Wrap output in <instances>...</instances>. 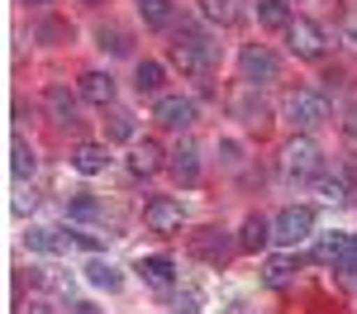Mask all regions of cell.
<instances>
[{
  "instance_id": "cell-1",
  "label": "cell",
  "mask_w": 357,
  "mask_h": 314,
  "mask_svg": "<svg viewBox=\"0 0 357 314\" xmlns=\"http://www.w3.org/2000/svg\"><path fill=\"white\" fill-rule=\"evenodd\" d=\"M172 62H176L186 77H205L210 62H215V43H210L200 29H181V38L172 43Z\"/></svg>"
},
{
  "instance_id": "cell-2",
  "label": "cell",
  "mask_w": 357,
  "mask_h": 314,
  "mask_svg": "<svg viewBox=\"0 0 357 314\" xmlns=\"http://www.w3.org/2000/svg\"><path fill=\"white\" fill-rule=\"evenodd\" d=\"M281 114H286L291 124H301V129L324 124V119H329V95H324V91H291V95L281 100Z\"/></svg>"
},
{
  "instance_id": "cell-3",
  "label": "cell",
  "mask_w": 357,
  "mask_h": 314,
  "mask_svg": "<svg viewBox=\"0 0 357 314\" xmlns=\"http://www.w3.org/2000/svg\"><path fill=\"white\" fill-rule=\"evenodd\" d=\"M310 233H314V210H310V205H286V210L272 219V238L286 243V248L305 243Z\"/></svg>"
},
{
  "instance_id": "cell-4",
  "label": "cell",
  "mask_w": 357,
  "mask_h": 314,
  "mask_svg": "<svg viewBox=\"0 0 357 314\" xmlns=\"http://www.w3.org/2000/svg\"><path fill=\"white\" fill-rule=\"evenodd\" d=\"M286 43H291V53L305 57V62H314V57H324V29L314 24V19H305V15H296L291 24H286Z\"/></svg>"
},
{
  "instance_id": "cell-5",
  "label": "cell",
  "mask_w": 357,
  "mask_h": 314,
  "mask_svg": "<svg viewBox=\"0 0 357 314\" xmlns=\"http://www.w3.org/2000/svg\"><path fill=\"white\" fill-rule=\"evenodd\" d=\"M238 72H243V81H248V86H267V81H276L281 62H276L272 48H262V43H248L243 53H238Z\"/></svg>"
},
{
  "instance_id": "cell-6",
  "label": "cell",
  "mask_w": 357,
  "mask_h": 314,
  "mask_svg": "<svg viewBox=\"0 0 357 314\" xmlns=\"http://www.w3.org/2000/svg\"><path fill=\"white\" fill-rule=\"evenodd\" d=\"M281 171H286V176H296V181L314 176V171H319V143L291 139L286 148H281Z\"/></svg>"
},
{
  "instance_id": "cell-7",
  "label": "cell",
  "mask_w": 357,
  "mask_h": 314,
  "mask_svg": "<svg viewBox=\"0 0 357 314\" xmlns=\"http://www.w3.org/2000/svg\"><path fill=\"white\" fill-rule=\"evenodd\" d=\"M181 200H172V196H158V200H148L143 205V224L153 228V233H176L181 228Z\"/></svg>"
},
{
  "instance_id": "cell-8",
  "label": "cell",
  "mask_w": 357,
  "mask_h": 314,
  "mask_svg": "<svg viewBox=\"0 0 357 314\" xmlns=\"http://www.w3.org/2000/svg\"><path fill=\"white\" fill-rule=\"evenodd\" d=\"M314 262H324V267H348V262H357V238H348V233H324L314 243Z\"/></svg>"
},
{
  "instance_id": "cell-9",
  "label": "cell",
  "mask_w": 357,
  "mask_h": 314,
  "mask_svg": "<svg viewBox=\"0 0 357 314\" xmlns=\"http://www.w3.org/2000/svg\"><path fill=\"white\" fill-rule=\"evenodd\" d=\"M167 157H172L167 167H172V176H176L181 186H195V181H200V148H195L191 139H181Z\"/></svg>"
},
{
  "instance_id": "cell-10",
  "label": "cell",
  "mask_w": 357,
  "mask_h": 314,
  "mask_svg": "<svg viewBox=\"0 0 357 314\" xmlns=\"http://www.w3.org/2000/svg\"><path fill=\"white\" fill-rule=\"evenodd\" d=\"M158 124H167V129H191L195 124V100H186V95H158Z\"/></svg>"
},
{
  "instance_id": "cell-11",
  "label": "cell",
  "mask_w": 357,
  "mask_h": 314,
  "mask_svg": "<svg viewBox=\"0 0 357 314\" xmlns=\"http://www.w3.org/2000/svg\"><path fill=\"white\" fill-rule=\"evenodd\" d=\"M191 253L200 257V262H224V257H229L224 228H200V233H191Z\"/></svg>"
},
{
  "instance_id": "cell-12",
  "label": "cell",
  "mask_w": 357,
  "mask_h": 314,
  "mask_svg": "<svg viewBox=\"0 0 357 314\" xmlns=\"http://www.w3.org/2000/svg\"><path fill=\"white\" fill-rule=\"evenodd\" d=\"M129 171H134V176H153V171H162V148H158L153 139L134 143V148H129Z\"/></svg>"
},
{
  "instance_id": "cell-13",
  "label": "cell",
  "mask_w": 357,
  "mask_h": 314,
  "mask_svg": "<svg viewBox=\"0 0 357 314\" xmlns=\"http://www.w3.org/2000/svg\"><path fill=\"white\" fill-rule=\"evenodd\" d=\"M82 100L105 110V105L114 100V77H110V72H86V77H82Z\"/></svg>"
},
{
  "instance_id": "cell-14",
  "label": "cell",
  "mask_w": 357,
  "mask_h": 314,
  "mask_svg": "<svg viewBox=\"0 0 357 314\" xmlns=\"http://www.w3.org/2000/svg\"><path fill=\"white\" fill-rule=\"evenodd\" d=\"M267 243H272V224H267L262 214H248L243 233H238V248H243V253H262Z\"/></svg>"
},
{
  "instance_id": "cell-15",
  "label": "cell",
  "mask_w": 357,
  "mask_h": 314,
  "mask_svg": "<svg viewBox=\"0 0 357 314\" xmlns=\"http://www.w3.org/2000/svg\"><path fill=\"white\" fill-rule=\"evenodd\" d=\"M200 15H205L210 24L229 29V24H238V19H243V0H200Z\"/></svg>"
},
{
  "instance_id": "cell-16",
  "label": "cell",
  "mask_w": 357,
  "mask_h": 314,
  "mask_svg": "<svg viewBox=\"0 0 357 314\" xmlns=\"http://www.w3.org/2000/svg\"><path fill=\"white\" fill-rule=\"evenodd\" d=\"M48 110L57 124H77V95L67 86H48Z\"/></svg>"
},
{
  "instance_id": "cell-17",
  "label": "cell",
  "mask_w": 357,
  "mask_h": 314,
  "mask_svg": "<svg viewBox=\"0 0 357 314\" xmlns=\"http://www.w3.org/2000/svg\"><path fill=\"white\" fill-rule=\"evenodd\" d=\"M138 15H143L148 29H167L176 19V5H172V0H138Z\"/></svg>"
},
{
  "instance_id": "cell-18",
  "label": "cell",
  "mask_w": 357,
  "mask_h": 314,
  "mask_svg": "<svg viewBox=\"0 0 357 314\" xmlns=\"http://www.w3.org/2000/svg\"><path fill=\"white\" fill-rule=\"evenodd\" d=\"M138 272H143V281H148V285L172 290V257H143V262H138Z\"/></svg>"
},
{
  "instance_id": "cell-19",
  "label": "cell",
  "mask_w": 357,
  "mask_h": 314,
  "mask_svg": "<svg viewBox=\"0 0 357 314\" xmlns=\"http://www.w3.org/2000/svg\"><path fill=\"white\" fill-rule=\"evenodd\" d=\"M105 162H110V157H105V148H100V143H82V148H77V157H72V167L82 171V176L105 171Z\"/></svg>"
},
{
  "instance_id": "cell-20",
  "label": "cell",
  "mask_w": 357,
  "mask_h": 314,
  "mask_svg": "<svg viewBox=\"0 0 357 314\" xmlns=\"http://www.w3.org/2000/svg\"><path fill=\"white\" fill-rule=\"evenodd\" d=\"M291 276H296V257H272L267 267H262V285H272V290H281V285H291Z\"/></svg>"
},
{
  "instance_id": "cell-21",
  "label": "cell",
  "mask_w": 357,
  "mask_h": 314,
  "mask_svg": "<svg viewBox=\"0 0 357 314\" xmlns=\"http://www.w3.org/2000/svg\"><path fill=\"white\" fill-rule=\"evenodd\" d=\"M291 19H296V15H291V5H286V0H257V24L286 29Z\"/></svg>"
},
{
  "instance_id": "cell-22",
  "label": "cell",
  "mask_w": 357,
  "mask_h": 314,
  "mask_svg": "<svg viewBox=\"0 0 357 314\" xmlns=\"http://www.w3.org/2000/svg\"><path fill=\"white\" fill-rule=\"evenodd\" d=\"M67 243H72V233L57 238V228H29L24 233V248H33V253H57V248H67Z\"/></svg>"
},
{
  "instance_id": "cell-23",
  "label": "cell",
  "mask_w": 357,
  "mask_h": 314,
  "mask_svg": "<svg viewBox=\"0 0 357 314\" xmlns=\"http://www.w3.org/2000/svg\"><path fill=\"white\" fill-rule=\"evenodd\" d=\"M105 139L129 143V139H134V114H129V110H110V114H105Z\"/></svg>"
},
{
  "instance_id": "cell-24",
  "label": "cell",
  "mask_w": 357,
  "mask_h": 314,
  "mask_svg": "<svg viewBox=\"0 0 357 314\" xmlns=\"http://www.w3.org/2000/svg\"><path fill=\"white\" fill-rule=\"evenodd\" d=\"M86 281L100 285V290H119V285H124V276L114 272L110 262H91V267H86Z\"/></svg>"
},
{
  "instance_id": "cell-25",
  "label": "cell",
  "mask_w": 357,
  "mask_h": 314,
  "mask_svg": "<svg viewBox=\"0 0 357 314\" xmlns=\"http://www.w3.org/2000/svg\"><path fill=\"white\" fill-rule=\"evenodd\" d=\"M67 219H72V224H91V219H100V205H96L91 196L67 200Z\"/></svg>"
},
{
  "instance_id": "cell-26",
  "label": "cell",
  "mask_w": 357,
  "mask_h": 314,
  "mask_svg": "<svg viewBox=\"0 0 357 314\" xmlns=\"http://www.w3.org/2000/svg\"><path fill=\"white\" fill-rule=\"evenodd\" d=\"M314 191H319V200H324V205H343V200H348L343 176H319V186H314Z\"/></svg>"
},
{
  "instance_id": "cell-27",
  "label": "cell",
  "mask_w": 357,
  "mask_h": 314,
  "mask_svg": "<svg viewBox=\"0 0 357 314\" xmlns=\"http://www.w3.org/2000/svg\"><path fill=\"white\" fill-rule=\"evenodd\" d=\"M134 86L138 91H162V67H158V62H138Z\"/></svg>"
},
{
  "instance_id": "cell-28",
  "label": "cell",
  "mask_w": 357,
  "mask_h": 314,
  "mask_svg": "<svg viewBox=\"0 0 357 314\" xmlns=\"http://www.w3.org/2000/svg\"><path fill=\"white\" fill-rule=\"evenodd\" d=\"M10 157H15V162H10V167H15V176H33L38 157H33V148H29V143H15V148H10Z\"/></svg>"
},
{
  "instance_id": "cell-29",
  "label": "cell",
  "mask_w": 357,
  "mask_h": 314,
  "mask_svg": "<svg viewBox=\"0 0 357 314\" xmlns=\"http://www.w3.org/2000/svg\"><path fill=\"white\" fill-rule=\"evenodd\" d=\"M100 48H110V53H129V33L124 29H100Z\"/></svg>"
},
{
  "instance_id": "cell-30",
  "label": "cell",
  "mask_w": 357,
  "mask_h": 314,
  "mask_svg": "<svg viewBox=\"0 0 357 314\" xmlns=\"http://www.w3.org/2000/svg\"><path fill=\"white\" fill-rule=\"evenodd\" d=\"M234 110L243 114L248 124H257V119H262V114H267V110H262V100H257V105H252V100H248V91H238V95H234Z\"/></svg>"
},
{
  "instance_id": "cell-31",
  "label": "cell",
  "mask_w": 357,
  "mask_h": 314,
  "mask_svg": "<svg viewBox=\"0 0 357 314\" xmlns=\"http://www.w3.org/2000/svg\"><path fill=\"white\" fill-rule=\"evenodd\" d=\"M176 310H181V314H195V310H200V290H195V285L176 290Z\"/></svg>"
},
{
  "instance_id": "cell-32",
  "label": "cell",
  "mask_w": 357,
  "mask_h": 314,
  "mask_svg": "<svg viewBox=\"0 0 357 314\" xmlns=\"http://www.w3.org/2000/svg\"><path fill=\"white\" fill-rule=\"evenodd\" d=\"M343 143H348V152L357 157V114H353V119H343Z\"/></svg>"
},
{
  "instance_id": "cell-33",
  "label": "cell",
  "mask_w": 357,
  "mask_h": 314,
  "mask_svg": "<svg viewBox=\"0 0 357 314\" xmlns=\"http://www.w3.org/2000/svg\"><path fill=\"white\" fill-rule=\"evenodd\" d=\"M38 38H67V29L62 24H38Z\"/></svg>"
},
{
  "instance_id": "cell-34",
  "label": "cell",
  "mask_w": 357,
  "mask_h": 314,
  "mask_svg": "<svg viewBox=\"0 0 357 314\" xmlns=\"http://www.w3.org/2000/svg\"><path fill=\"white\" fill-rule=\"evenodd\" d=\"M343 38H348V43H353V48H357V15H353V19H348V24H343Z\"/></svg>"
},
{
  "instance_id": "cell-35",
  "label": "cell",
  "mask_w": 357,
  "mask_h": 314,
  "mask_svg": "<svg viewBox=\"0 0 357 314\" xmlns=\"http://www.w3.org/2000/svg\"><path fill=\"white\" fill-rule=\"evenodd\" d=\"M72 314H100V310H96L91 300H77V305H72Z\"/></svg>"
},
{
  "instance_id": "cell-36",
  "label": "cell",
  "mask_w": 357,
  "mask_h": 314,
  "mask_svg": "<svg viewBox=\"0 0 357 314\" xmlns=\"http://www.w3.org/2000/svg\"><path fill=\"white\" fill-rule=\"evenodd\" d=\"M82 5H105V0H82Z\"/></svg>"
},
{
  "instance_id": "cell-37",
  "label": "cell",
  "mask_w": 357,
  "mask_h": 314,
  "mask_svg": "<svg viewBox=\"0 0 357 314\" xmlns=\"http://www.w3.org/2000/svg\"><path fill=\"white\" fill-rule=\"evenodd\" d=\"M33 5H48V0H33Z\"/></svg>"
}]
</instances>
